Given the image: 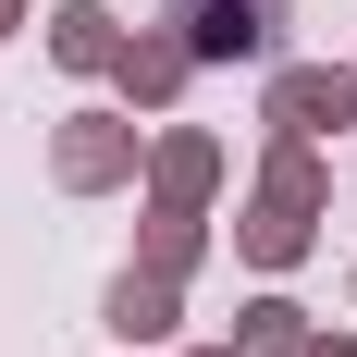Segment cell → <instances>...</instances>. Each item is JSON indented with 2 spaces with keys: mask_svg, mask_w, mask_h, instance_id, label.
Returning a JSON list of instances; mask_svg holds the SVG:
<instances>
[{
  "mask_svg": "<svg viewBox=\"0 0 357 357\" xmlns=\"http://www.w3.org/2000/svg\"><path fill=\"white\" fill-rule=\"evenodd\" d=\"M210 173H222L210 136H160V210H197V197H210Z\"/></svg>",
  "mask_w": 357,
  "mask_h": 357,
  "instance_id": "7",
  "label": "cell"
},
{
  "mask_svg": "<svg viewBox=\"0 0 357 357\" xmlns=\"http://www.w3.org/2000/svg\"><path fill=\"white\" fill-rule=\"evenodd\" d=\"M234 247H247V259H259V271H284V259H296V247H308V210H284V197H259V210H247V222H234Z\"/></svg>",
  "mask_w": 357,
  "mask_h": 357,
  "instance_id": "8",
  "label": "cell"
},
{
  "mask_svg": "<svg viewBox=\"0 0 357 357\" xmlns=\"http://www.w3.org/2000/svg\"><path fill=\"white\" fill-rule=\"evenodd\" d=\"M197 357H234V345H197Z\"/></svg>",
  "mask_w": 357,
  "mask_h": 357,
  "instance_id": "14",
  "label": "cell"
},
{
  "mask_svg": "<svg viewBox=\"0 0 357 357\" xmlns=\"http://www.w3.org/2000/svg\"><path fill=\"white\" fill-rule=\"evenodd\" d=\"M259 197H284V210H321V160H308V136H284L271 148V185Z\"/></svg>",
  "mask_w": 357,
  "mask_h": 357,
  "instance_id": "10",
  "label": "cell"
},
{
  "mask_svg": "<svg viewBox=\"0 0 357 357\" xmlns=\"http://www.w3.org/2000/svg\"><path fill=\"white\" fill-rule=\"evenodd\" d=\"M111 333H123V345H160V333H173V284H160V271H123V284H111Z\"/></svg>",
  "mask_w": 357,
  "mask_h": 357,
  "instance_id": "5",
  "label": "cell"
},
{
  "mask_svg": "<svg viewBox=\"0 0 357 357\" xmlns=\"http://www.w3.org/2000/svg\"><path fill=\"white\" fill-rule=\"evenodd\" d=\"M308 357H357V345H308Z\"/></svg>",
  "mask_w": 357,
  "mask_h": 357,
  "instance_id": "13",
  "label": "cell"
},
{
  "mask_svg": "<svg viewBox=\"0 0 357 357\" xmlns=\"http://www.w3.org/2000/svg\"><path fill=\"white\" fill-rule=\"evenodd\" d=\"M50 173H62V185H123V173H136V123L74 111V123H62V148H50Z\"/></svg>",
  "mask_w": 357,
  "mask_h": 357,
  "instance_id": "3",
  "label": "cell"
},
{
  "mask_svg": "<svg viewBox=\"0 0 357 357\" xmlns=\"http://www.w3.org/2000/svg\"><path fill=\"white\" fill-rule=\"evenodd\" d=\"M50 50H62L74 74H111V62H123V37H111V13H86V0H74V13H50Z\"/></svg>",
  "mask_w": 357,
  "mask_h": 357,
  "instance_id": "9",
  "label": "cell"
},
{
  "mask_svg": "<svg viewBox=\"0 0 357 357\" xmlns=\"http://www.w3.org/2000/svg\"><path fill=\"white\" fill-rule=\"evenodd\" d=\"M173 25L197 62H247V50H271V25H284V0H173Z\"/></svg>",
  "mask_w": 357,
  "mask_h": 357,
  "instance_id": "2",
  "label": "cell"
},
{
  "mask_svg": "<svg viewBox=\"0 0 357 357\" xmlns=\"http://www.w3.org/2000/svg\"><path fill=\"white\" fill-rule=\"evenodd\" d=\"M0 25H25V0H0Z\"/></svg>",
  "mask_w": 357,
  "mask_h": 357,
  "instance_id": "12",
  "label": "cell"
},
{
  "mask_svg": "<svg viewBox=\"0 0 357 357\" xmlns=\"http://www.w3.org/2000/svg\"><path fill=\"white\" fill-rule=\"evenodd\" d=\"M185 259H197V210H148V271L185 284Z\"/></svg>",
  "mask_w": 357,
  "mask_h": 357,
  "instance_id": "11",
  "label": "cell"
},
{
  "mask_svg": "<svg viewBox=\"0 0 357 357\" xmlns=\"http://www.w3.org/2000/svg\"><path fill=\"white\" fill-rule=\"evenodd\" d=\"M271 123H284V136L357 123V62H296V74H271Z\"/></svg>",
  "mask_w": 357,
  "mask_h": 357,
  "instance_id": "1",
  "label": "cell"
},
{
  "mask_svg": "<svg viewBox=\"0 0 357 357\" xmlns=\"http://www.w3.org/2000/svg\"><path fill=\"white\" fill-rule=\"evenodd\" d=\"M234 357H308V308L296 296H259L247 321H234Z\"/></svg>",
  "mask_w": 357,
  "mask_h": 357,
  "instance_id": "6",
  "label": "cell"
},
{
  "mask_svg": "<svg viewBox=\"0 0 357 357\" xmlns=\"http://www.w3.org/2000/svg\"><path fill=\"white\" fill-rule=\"evenodd\" d=\"M185 62H197L185 37H123V62H111V74H123V99H136V111H160V99L185 86Z\"/></svg>",
  "mask_w": 357,
  "mask_h": 357,
  "instance_id": "4",
  "label": "cell"
}]
</instances>
